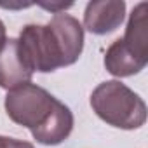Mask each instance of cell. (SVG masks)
Instances as JSON below:
<instances>
[{
    "instance_id": "cell-8",
    "label": "cell",
    "mask_w": 148,
    "mask_h": 148,
    "mask_svg": "<svg viewBox=\"0 0 148 148\" xmlns=\"http://www.w3.org/2000/svg\"><path fill=\"white\" fill-rule=\"evenodd\" d=\"M5 38H7V33H5V25H4V21L0 19V45H2L4 42H5Z\"/></svg>"
},
{
    "instance_id": "cell-1",
    "label": "cell",
    "mask_w": 148,
    "mask_h": 148,
    "mask_svg": "<svg viewBox=\"0 0 148 148\" xmlns=\"http://www.w3.org/2000/svg\"><path fill=\"white\" fill-rule=\"evenodd\" d=\"M18 42L32 71L49 73L79 61L84 51V28L77 18L58 12L47 25H26Z\"/></svg>"
},
{
    "instance_id": "cell-6",
    "label": "cell",
    "mask_w": 148,
    "mask_h": 148,
    "mask_svg": "<svg viewBox=\"0 0 148 148\" xmlns=\"http://www.w3.org/2000/svg\"><path fill=\"white\" fill-rule=\"evenodd\" d=\"M146 63L148 59H143L136 56L132 51H129L124 45L122 38L112 42L105 54V68L113 77H132L141 70H145Z\"/></svg>"
},
{
    "instance_id": "cell-3",
    "label": "cell",
    "mask_w": 148,
    "mask_h": 148,
    "mask_svg": "<svg viewBox=\"0 0 148 148\" xmlns=\"http://www.w3.org/2000/svg\"><path fill=\"white\" fill-rule=\"evenodd\" d=\"M94 113L112 127L132 131L146 122V103L120 80L101 82L91 94Z\"/></svg>"
},
{
    "instance_id": "cell-4",
    "label": "cell",
    "mask_w": 148,
    "mask_h": 148,
    "mask_svg": "<svg viewBox=\"0 0 148 148\" xmlns=\"http://www.w3.org/2000/svg\"><path fill=\"white\" fill-rule=\"evenodd\" d=\"M124 0H94L86 5L82 28H86L92 35H108L124 23Z\"/></svg>"
},
{
    "instance_id": "cell-2",
    "label": "cell",
    "mask_w": 148,
    "mask_h": 148,
    "mask_svg": "<svg viewBox=\"0 0 148 148\" xmlns=\"http://www.w3.org/2000/svg\"><path fill=\"white\" fill-rule=\"evenodd\" d=\"M9 119L30 129L33 139L45 146L61 145L73 131L71 110L44 87L26 82L7 91L4 101Z\"/></svg>"
},
{
    "instance_id": "cell-7",
    "label": "cell",
    "mask_w": 148,
    "mask_h": 148,
    "mask_svg": "<svg viewBox=\"0 0 148 148\" xmlns=\"http://www.w3.org/2000/svg\"><path fill=\"white\" fill-rule=\"evenodd\" d=\"M0 148H35L30 141L9 138V136H0Z\"/></svg>"
},
{
    "instance_id": "cell-5",
    "label": "cell",
    "mask_w": 148,
    "mask_h": 148,
    "mask_svg": "<svg viewBox=\"0 0 148 148\" xmlns=\"http://www.w3.org/2000/svg\"><path fill=\"white\" fill-rule=\"evenodd\" d=\"M33 71L23 58L18 38H5L0 45V87L16 89L26 82H32Z\"/></svg>"
}]
</instances>
